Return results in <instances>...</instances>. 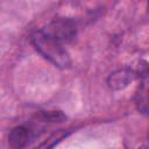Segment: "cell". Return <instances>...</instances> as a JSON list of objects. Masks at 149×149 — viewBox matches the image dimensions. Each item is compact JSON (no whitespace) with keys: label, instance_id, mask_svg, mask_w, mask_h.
I'll return each mask as SVG.
<instances>
[{"label":"cell","instance_id":"3","mask_svg":"<svg viewBox=\"0 0 149 149\" xmlns=\"http://www.w3.org/2000/svg\"><path fill=\"white\" fill-rule=\"evenodd\" d=\"M136 77H137L136 72L133 69H129V68L118 69L108 76L107 85L113 91H120L126 88Z\"/></svg>","mask_w":149,"mask_h":149},{"label":"cell","instance_id":"4","mask_svg":"<svg viewBox=\"0 0 149 149\" xmlns=\"http://www.w3.org/2000/svg\"><path fill=\"white\" fill-rule=\"evenodd\" d=\"M30 139H31V134L27 127L16 126L8 134V144L13 149H21L28 146Z\"/></svg>","mask_w":149,"mask_h":149},{"label":"cell","instance_id":"1","mask_svg":"<svg viewBox=\"0 0 149 149\" xmlns=\"http://www.w3.org/2000/svg\"><path fill=\"white\" fill-rule=\"evenodd\" d=\"M30 42L36 51L56 68L63 70L71 68L72 61L63 43L44 30L34 31L30 36Z\"/></svg>","mask_w":149,"mask_h":149},{"label":"cell","instance_id":"5","mask_svg":"<svg viewBox=\"0 0 149 149\" xmlns=\"http://www.w3.org/2000/svg\"><path fill=\"white\" fill-rule=\"evenodd\" d=\"M135 105L139 112L149 114V76L142 79L141 85L135 94Z\"/></svg>","mask_w":149,"mask_h":149},{"label":"cell","instance_id":"6","mask_svg":"<svg viewBox=\"0 0 149 149\" xmlns=\"http://www.w3.org/2000/svg\"><path fill=\"white\" fill-rule=\"evenodd\" d=\"M36 118L42 122H62L66 119V115L62 111H41L36 114Z\"/></svg>","mask_w":149,"mask_h":149},{"label":"cell","instance_id":"2","mask_svg":"<svg viewBox=\"0 0 149 149\" xmlns=\"http://www.w3.org/2000/svg\"><path fill=\"white\" fill-rule=\"evenodd\" d=\"M44 31L62 43H70L77 35V24L70 17H57L47 26Z\"/></svg>","mask_w":149,"mask_h":149},{"label":"cell","instance_id":"7","mask_svg":"<svg viewBox=\"0 0 149 149\" xmlns=\"http://www.w3.org/2000/svg\"><path fill=\"white\" fill-rule=\"evenodd\" d=\"M147 10L149 12V0H148V2H147Z\"/></svg>","mask_w":149,"mask_h":149}]
</instances>
